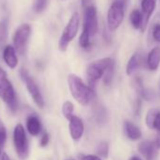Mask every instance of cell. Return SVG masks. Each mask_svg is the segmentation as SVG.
Segmentation results:
<instances>
[{"mask_svg":"<svg viewBox=\"0 0 160 160\" xmlns=\"http://www.w3.org/2000/svg\"><path fill=\"white\" fill-rule=\"evenodd\" d=\"M68 86L72 96L81 106L89 105L95 97V92L89 85L85 84L78 75H68Z\"/></svg>","mask_w":160,"mask_h":160,"instance_id":"1","label":"cell"},{"mask_svg":"<svg viewBox=\"0 0 160 160\" xmlns=\"http://www.w3.org/2000/svg\"><path fill=\"white\" fill-rule=\"evenodd\" d=\"M115 65L114 60L111 58H104L98 60L91 62L87 67V80L88 85L94 90V87L99 79L104 77L106 72Z\"/></svg>","mask_w":160,"mask_h":160,"instance_id":"2","label":"cell"},{"mask_svg":"<svg viewBox=\"0 0 160 160\" xmlns=\"http://www.w3.org/2000/svg\"><path fill=\"white\" fill-rule=\"evenodd\" d=\"M0 98L7 104L12 112L18 108V101L14 88L7 76V72L0 67Z\"/></svg>","mask_w":160,"mask_h":160,"instance_id":"3","label":"cell"},{"mask_svg":"<svg viewBox=\"0 0 160 160\" xmlns=\"http://www.w3.org/2000/svg\"><path fill=\"white\" fill-rule=\"evenodd\" d=\"M79 23H80V16L78 12L72 13L71 18L69 19L66 27L64 28L62 34L58 41V49L62 52L66 51L70 42L75 38L78 32L79 28Z\"/></svg>","mask_w":160,"mask_h":160,"instance_id":"4","label":"cell"},{"mask_svg":"<svg viewBox=\"0 0 160 160\" xmlns=\"http://www.w3.org/2000/svg\"><path fill=\"white\" fill-rule=\"evenodd\" d=\"M124 12L125 4L121 0H115L110 5L107 16L108 28L110 31L116 30L121 26L124 19Z\"/></svg>","mask_w":160,"mask_h":160,"instance_id":"5","label":"cell"},{"mask_svg":"<svg viewBox=\"0 0 160 160\" xmlns=\"http://www.w3.org/2000/svg\"><path fill=\"white\" fill-rule=\"evenodd\" d=\"M13 144L17 155L21 159H26L28 156L29 145L27 138L26 130L21 123L16 124L13 130Z\"/></svg>","mask_w":160,"mask_h":160,"instance_id":"6","label":"cell"},{"mask_svg":"<svg viewBox=\"0 0 160 160\" xmlns=\"http://www.w3.org/2000/svg\"><path fill=\"white\" fill-rule=\"evenodd\" d=\"M31 35V27L28 24L21 25L13 35V47L20 55H24L27 51L28 43Z\"/></svg>","mask_w":160,"mask_h":160,"instance_id":"7","label":"cell"},{"mask_svg":"<svg viewBox=\"0 0 160 160\" xmlns=\"http://www.w3.org/2000/svg\"><path fill=\"white\" fill-rule=\"evenodd\" d=\"M82 32L89 35L91 38L94 37L98 32V17L96 7L92 5L84 9L83 16V29Z\"/></svg>","mask_w":160,"mask_h":160,"instance_id":"8","label":"cell"},{"mask_svg":"<svg viewBox=\"0 0 160 160\" xmlns=\"http://www.w3.org/2000/svg\"><path fill=\"white\" fill-rule=\"evenodd\" d=\"M20 75H21V77L23 79V81L25 82L26 87H27L31 98L33 99L34 103L40 108H42L44 107V100H43V97H42V95L41 93V91H40L37 83L34 81V79L29 75V73L25 69L21 70Z\"/></svg>","mask_w":160,"mask_h":160,"instance_id":"9","label":"cell"},{"mask_svg":"<svg viewBox=\"0 0 160 160\" xmlns=\"http://www.w3.org/2000/svg\"><path fill=\"white\" fill-rule=\"evenodd\" d=\"M69 130L70 135L73 140H79L84 133V123L79 117L73 115L69 120Z\"/></svg>","mask_w":160,"mask_h":160,"instance_id":"10","label":"cell"},{"mask_svg":"<svg viewBox=\"0 0 160 160\" xmlns=\"http://www.w3.org/2000/svg\"><path fill=\"white\" fill-rule=\"evenodd\" d=\"M138 152L143 155L145 160H154L157 155V146L155 141L145 140L138 144Z\"/></svg>","mask_w":160,"mask_h":160,"instance_id":"11","label":"cell"},{"mask_svg":"<svg viewBox=\"0 0 160 160\" xmlns=\"http://www.w3.org/2000/svg\"><path fill=\"white\" fill-rule=\"evenodd\" d=\"M157 0H142L141 1V12L143 15V28L142 31L146 29V27L149 23L150 18L152 17L155 7H156Z\"/></svg>","mask_w":160,"mask_h":160,"instance_id":"12","label":"cell"},{"mask_svg":"<svg viewBox=\"0 0 160 160\" xmlns=\"http://www.w3.org/2000/svg\"><path fill=\"white\" fill-rule=\"evenodd\" d=\"M3 59L7 66L11 69H15L18 65V57L15 48L12 45H6L3 48Z\"/></svg>","mask_w":160,"mask_h":160,"instance_id":"13","label":"cell"},{"mask_svg":"<svg viewBox=\"0 0 160 160\" xmlns=\"http://www.w3.org/2000/svg\"><path fill=\"white\" fill-rule=\"evenodd\" d=\"M26 126L28 132L34 137L38 136L42 132V128L41 121L36 115H30L27 118Z\"/></svg>","mask_w":160,"mask_h":160,"instance_id":"14","label":"cell"},{"mask_svg":"<svg viewBox=\"0 0 160 160\" xmlns=\"http://www.w3.org/2000/svg\"><path fill=\"white\" fill-rule=\"evenodd\" d=\"M160 64V47H153L147 56V66L151 71H156Z\"/></svg>","mask_w":160,"mask_h":160,"instance_id":"15","label":"cell"},{"mask_svg":"<svg viewBox=\"0 0 160 160\" xmlns=\"http://www.w3.org/2000/svg\"><path fill=\"white\" fill-rule=\"evenodd\" d=\"M124 131L127 136V138L131 140H138L141 138L142 134L138 126H137L132 122L126 121L124 122Z\"/></svg>","mask_w":160,"mask_h":160,"instance_id":"16","label":"cell"},{"mask_svg":"<svg viewBox=\"0 0 160 160\" xmlns=\"http://www.w3.org/2000/svg\"><path fill=\"white\" fill-rule=\"evenodd\" d=\"M140 62H141V56L138 53L133 54L126 64V74L127 75L133 74L139 67Z\"/></svg>","mask_w":160,"mask_h":160,"instance_id":"17","label":"cell"},{"mask_svg":"<svg viewBox=\"0 0 160 160\" xmlns=\"http://www.w3.org/2000/svg\"><path fill=\"white\" fill-rule=\"evenodd\" d=\"M129 20L130 23L132 25V27L135 29H141L143 28V15L141 11L139 10H133L130 13L129 16Z\"/></svg>","mask_w":160,"mask_h":160,"instance_id":"18","label":"cell"},{"mask_svg":"<svg viewBox=\"0 0 160 160\" xmlns=\"http://www.w3.org/2000/svg\"><path fill=\"white\" fill-rule=\"evenodd\" d=\"M8 21L6 19H3L0 21V49H1L5 42H7V38H8Z\"/></svg>","mask_w":160,"mask_h":160,"instance_id":"19","label":"cell"},{"mask_svg":"<svg viewBox=\"0 0 160 160\" xmlns=\"http://www.w3.org/2000/svg\"><path fill=\"white\" fill-rule=\"evenodd\" d=\"M73 104L71 101H65L62 105L61 111L63 116L69 121L73 116Z\"/></svg>","mask_w":160,"mask_h":160,"instance_id":"20","label":"cell"},{"mask_svg":"<svg viewBox=\"0 0 160 160\" xmlns=\"http://www.w3.org/2000/svg\"><path fill=\"white\" fill-rule=\"evenodd\" d=\"M158 113H159V111H158L156 108H151V109H149V111L147 112L146 118H145V122H146L147 126H148L150 129H152V124H153L154 119H155V117H156V115H157Z\"/></svg>","mask_w":160,"mask_h":160,"instance_id":"21","label":"cell"},{"mask_svg":"<svg viewBox=\"0 0 160 160\" xmlns=\"http://www.w3.org/2000/svg\"><path fill=\"white\" fill-rule=\"evenodd\" d=\"M152 129L156 131V138H155V143L158 149H160V112L156 115L153 124H152Z\"/></svg>","mask_w":160,"mask_h":160,"instance_id":"22","label":"cell"},{"mask_svg":"<svg viewBox=\"0 0 160 160\" xmlns=\"http://www.w3.org/2000/svg\"><path fill=\"white\" fill-rule=\"evenodd\" d=\"M79 45L83 49H90L92 46L91 42V37L83 32H81V35L79 37Z\"/></svg>","mask_w":160,"mask_h":160,"instance_id":"23","label":"cell"},{"mask_svg":"<svg viewBox=\"0 0 160 160\" xmlns=\"http://www.w3.org/2000/svg\"><path fill=\"white\" fill-rule=\"evenodd\" d=\"M47 5V0H34L33 11L37 13H40L44 11Z\"/></svg>","mask_w":160,"mask_h":160,"instance_id":"24","label":"cell"},{"mask_svg":"<svg viewBox=\"0 0 160 160\" xmlns=\"http://www.w3.org/2000/svg\"><path fill=\"white\" fill-rule=\"evenodd\" d=\"M97 153L103 158H108V145L107 142H100L97 146Z\"/></svg>","mask_w":160,"mask_h":160,"instance_id":"25","label":"cell"},{"mask_svg":"<svg viewBox=\"0 0 160 160\" xmlns=\"http://www.w3.org/2000/svg\"><path fill=\"white\" fill-rule=\"evenodd\" d=\"M7 140V132L3 125H0V156L3 153V148Z\"/></svg>","mask_w":160,"mask_h":160,"instance_id":"26","label":"cell"},{"mask_svg":"<svg viewBox=\"0 0 160 160\" xmlns=\"http://www.w3.org/2000/svg\"><path fill=\"white\" fill-rule=\"evenodd\" d=\"M114 68H115V65L110 67L106 72V73L104 75V83L107 86H109L112 83V79H113V75H114Z\"/></svg>","mask_w":160,"mask_h":160,"instance_id":"27","label":"cell"},{"mask_svg":"<svg viewBox=\"0 0 160 160\" xmlns=\"http://www.w3.org/2000/svg\"><path fill=\"white\" fill-rule=\"evenodd\" d=\"M152 39L155 42H160V24H157L153 27L152 31Z\"/></svg>","mask_w":160,"mask_h":160,"instance_id":"28","label":"cell"},{"mask_svg":"<svg viewBox=\"0 0 160 160\" xmlns=\"http://www.w3.org/2000/svg\"><path fill=\"white\" fill-rule=\"evenodd\" d=\"M49 139H50V138H49L48 133H46V132L43 133L42 136V138H41V141H40L41 147H45V146H47V144L49 143Z\"/></svg>","mask_w":160,"mask_h":160,"instance_id":"29","label":"cell"},{"mask_svg":"<svg viewBox=\"0 0 160 160\" xmlns=\"http://www.w3.org/2000/svg\"><path fill=\"white\" fill-rule=\"evenodd\" d=\"M80 160H102L99 155L96 154H85L80 155Z\"/></svg>","mask_w":160,"mask_h":160,"instance_id":"30","label":"cell"},{"mask_svg":"<svg viewBox=\"0 0 160 160\" xmlns=\"http://www.w3.org/2000/svg\"><path fill=\"white\" fill-rule=\"evenodd\" d=\"M92 0H81V5H82L83 9H86L89 6H92Z\"/></svg>","mask_w":160,"mask_h":160,"instance_id":"31","label":"cell"},{"mask_svg":"<svg viewBox=\"0 0 160 160\" xmlns=\"http://www.w3.org/2000/svg\"><path fill=\"white\" fill-rule=\"evenodd\" d=\"M0 160H11V158H10V156L6 152H3V153L1 154V156H0Z\"/></svg>","mask_w":160,"mask_h":160,"instance_id":"32","label":"cell"},{"mask_svg":"<svg viewBox=\"0 0 160 160\" xmlns=\"http://www.w3.org/2000/svg\"><path fill=\"white\" fill-rule=\"evenodd\" d=\"M129 160H141L138 156H136V155H134V156H132Z\"/></svg>","mask_w":160,"mask_h":160,"instance_id":"33","label":"cell"},{"mask_svg":"<svg viewBox=\"0 0 160 160\" xmlns=\"http://www.w3.org/2000/svg\"><path fill=\"white\" fill-rule=\"evenodd\" d=\"M121 1H122L125 5H126V3H127V1H128V0H121Z\"/></svg>","mask_w":160,"mask_h":160,"instance_id":"34","label":"cell"}]
</instances>
